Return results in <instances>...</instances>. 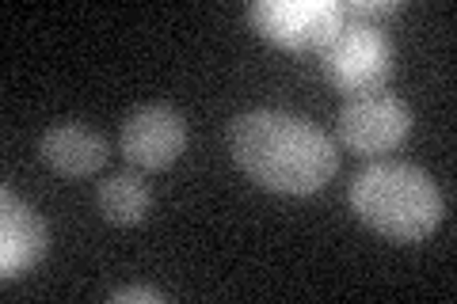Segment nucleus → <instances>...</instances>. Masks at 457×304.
Listing matches in <instances>:
<instances>
[{"mask_svg": "<svg viewBox=\"0 0 457 304\" xmlns=\"http://www.w3.org/2000/svg\"><path fill=\"white\" fill-rule=\"evenodd\" d=\"M228 152L248 179L290 198L324 191L339 168L332 137L290 111L237 114L228 126Z\"/></svg>", "mask_w": 457, "mask_h": 304, "instance_id": "obj_1", "label": "nucleus"}, {"mask_svg": "<svg viewBox=\"0 0 457 304\" xmlns=\"http://www.w3.org/2000/svg\"><path fill=\"white\" fill-rule=\"evenodd\" d=\"M351 210L385 240L420 243L442 225L446 201L423 168L408 160H374L351 183Z\"/></svg>", "mask_w": 457, "mask_h": 304, "instance_id": "obj_2", "label": "nucleus"}, {"mask_svg": "<svg viewBox=\"0 0 457 304\" xmlns=\"http://www.w3.org/2000/svg\"><path fill=\"white\" fill-rule=\"evenodd\" d=\"M320 69L328 84L347 99L381 92L393 72V42L378 23L347 20L336 31V38L320 50Z\"/></svg>", "mask_w": 457, "mask_h": 304, "instance_id": "obj_3", "label": "nucleus"}, {"mask_svg": "<svg viewBox=\"0 0 457 304\" xmlns=\"http://www.w3.org/2000/svg\"><path fill=\"white\" fill-rule=\"evenodd\" d=\"M252 27L282 50H324L336 38L343 16L339 0H255L248 8Z\"/></svg>", "mask_w": 457, "mask_h": 304, "instance_id": "obj_4", "label": "nucleus"}, {"mask_svg": "<svg viewBox=\"0 0 457 304\" xmlns=\"http://www.w3.org/2000/svg\"><path fill=\"white\" fill-rule=\"evenodd\" d=\"M339 141L354 156H385L411 134V107L389 92L351 95L339 111Z\"/></svg>", "mask_w": 457, "mask_h": 304, "instance_id": "obj_5", "label": "nucleus"}, {"mask_svg": "<svg viewBox=\"0 0 457 304\" xmlns=\"http://www.w3.org/2000/svg\"><path fill=\"white\" fill-rule=\"evenodd\" d=\"M122 156L141 171H164L187 149V122L168 103H141L122 119Z\"/></svg>", "mask_w": 457, "mask_h": 304, "instance_id": "obj_6", "label": "nucleus"}, {"mask_svg": "<svg viewBox=\"0 0 457 304\" xmlns=\"http://www.w3.org/2000/svg\"><path fill=\"white\" fill-rule=\"evenodd\" d=\"M50 248L46 221L4 186L0 191V278L12 282L31 270Z\"/></svg>", "mask_w": 457, "mask_h": 304, "instance_id": "obj_7", "label": "nucleus"}, {"mask_svg": "<svg viewBox=\"0 0 457 304\" xmlns=\"http://www.w3.org/2000/svg\"><path fill=\"white\" fill-rule=\"evenodd\" d=\"M38 152L50 171L65 179L96 176L107 164V141L84 122H57L38 141Z\"/></svg>", "mask_w": 457, "mask_h": 304, "instance_id": "obj_8", "label": "nucleus"}, {"mask_svg": "<svg viewBox=\"0 0 457 304\" xmlns=\"http://www.w3.org/2000/svg\"><path fill=\"white\" fill-rule=\"evenodd\" d=\"M99 210L111 225H141L149 217V206H153V194L141 176L134 171H119V176H111L99 183Z\"/></svg>", "mask_w": 457, "mask_h": 304, "instance_id": "obj_9", "label": "nucleus"}, {"mask_svg": "<svg viewBox=\"0 0 457 304\" xmlns=\"http://www.w3.org/2000/svg\"><path fill=\"white\" fill-rule=\"evenodd\" d=\"M396 12H400V0H347V4H343V16L362 20V23L381 20V16H396Z\"/></svg>", "mask_w": 457, "mask_h": 304, "instance_id": "obj_10", "label": "nucleus"}, {"mask_svg": "<svg viewBox=\"0 0 457 304\" xmlns=\"http://www.w3.org/2000/svg\"><path fill=\"white\" fill-rule=\"evenodd\" d=\"M111 300H114V304H122V300L161 304V300H164V293H156V289H149V285H122V289H114V293H111Z\"/></svg>", "mask_w": 457, "mask_h": 304, "instance_id": "obj_11", "label": "nucleus"}]
</instances>
